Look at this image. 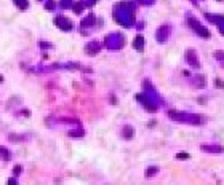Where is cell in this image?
<instances>
[{
  "label": "cell",
  "mask_w": 224,
  "mask_h": 185,
  "mask_svg": "<svg viewBox=\"0 0 224 185\" xmlns=\"http://www.w3.org/2000/svg\"><path fill=\"white\" fill-rule=\"evenodd\" d=\"M19 169H21V167L16 166V167H15V174H19Z\"/></svg>",
  "instance_id": "8992f818"
},
{
  "label": "cell",
  "mask_w": 224,
  "mask_h": 185,
  "mask_svg": "<svg viewBox=\"0 0 224 185\" xmlns=\"http://www.w3.org/2000/svg\"><path fill=\"white\" fill-rule=\"evenodd\" d=\"M178 158H179V160H186V158H187V155L181 153V155H178Z\"/></svg>",
  "instance_id": "5b68a950"
},
{
  "label": "cell",
  "mask_w": 224,
  "mask_h": 185,
  "mask_svg": "<svg viewBox=\"0 0 224 185\" xmlns=\"http://www.w3.org/2000/svg\"><path fill=\"white\" fill-rule=\"evenodd\" d=\"M186 59H187V62H189V61L192 62V66H195V67L199 66V62H197V58H195V53H194L192 50L186 53Z\"/></svg>",
  "instance_id": "6da1fadb"
},
{
  "label": "cell",
  "mask_w": 224,
  "mask_h": 185,
  "mask_svg": "<svg viewBox=\"0 0 224 185\" xmlns=\"http://www.w3.org/2000/svg\"><path fill=\"white\" fill-rule=\"evenodd\" d=\"M135 48H138V50H143V37H136L135 38Z\"/></svg>",
  "instance_id": "7a4b0ae2"
},
{
  "label": "cell",
  "mask_w": 224,
  "mask_h": 185,
  "mask_svg": "<svg viewBox=\"0 0 224 185\" xmlns=\"http://www.w3.org/2000/svg\"><path fill=\"white\" fill-rule=\"evenodd\" d=\"M16 3H18L19 8H27V2L26 0H16Z\"/></svg>",
  "instance_id": "3957f363"
},
{
  "label": "cell",
  "mask_w": 224,
  "mask_h": 185,
  "mask_svg": "<svg viewBox=\"0 0 224 185\" xmlns=\"http://www.w3.org/2000/svg\"><path fill=\"white\" fill-rule=\"evenodd\" d=\"M155 173H157V167H149V169H147V174H146V175L149 177V175H154Z\"/></svg>",
  "instance_id": "277c9868"
}]
</instances>
